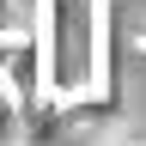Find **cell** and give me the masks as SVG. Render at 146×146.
<instances>
[{
    "label": "cell",
    "mask_w": 146,
    "mask_h": 146,
    "mask_svg": "<svg viewBox=\"0 0 146 146\" xmlns=\"http://www.w3.org/2000/svg\"><path fill=\"white\" fill-rule=\"evenodd\" d=\"M0 98L12 110H31L43 98V67H36V36H6L0 43Z\"/></svg>",
    "instance_id": "2"
},
{
    "label": "cell",
    "mask_w": 146,
    "mask_h": 146,
    "mask_svg": "<svg viewBox=\"0 0 146 146\" xmlns=\"http://www.w3.org/2000/svg\"><path fill=\"white\" fill-rule=\"evenodd\" d=\"M134 43H146V0H134Z\"/></svg>",
    "instance_id": "5"
},
{
    "label": "cell",
    "mask_w": 146,
    "mask_h": 146,
    "mask_svg": "<svg viewBox=\"0 0 146 146\" xmlns=\"http://www.w3.org/2000/svg\"><path fill=\"white\" fill-rule=\"evenodd\" d=\"M6 36H36V0H0V43Z\"/></svg>",
    "instance_id": "3"
},
{
    "label": "cell",
    "mask_w": 146,
    "mask_h": 146,
    "mask_svg": "<svg viewBox=\"0 0 146 146\" xmlns=\"http://www.w3.org/2000/svg\"><path fill=\"white\" fill-rule=\"evenodd\" d=\"M91 146H146V128L128 122V116H104L98 134H91Z\"/></svg>",
    "instance_id": "4"
},
{
    "label": "cell",
    "mask_w": 146,
    "mask_h": 146,
    "mask_svg": "<svg viewBox=\"0 0 146 146\" xmlns=\"http://www.w3.org/2000/svg\"><path fill=\"white\" fill-rule=\"evenodd\" d=\"M12 146H31V140H12Z\"/></svg>",
    "instance_id": "6"
},
{
    "label": "cell",
    "mask_w": 146,
    "mask_h": 146,
    "mask_svg": "<svg viewBox=\"0 0 146 146\" xmlns=\"http://www.w3.org/2000/svg\"><path fill=\"white\" fill-rule=\"evenodd\" d=\"M43 98L98 104L110 91V0H36Z\"/></svg>",
    "instance_id": "1"
}]
</instances>
